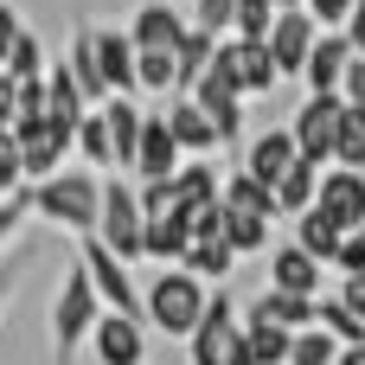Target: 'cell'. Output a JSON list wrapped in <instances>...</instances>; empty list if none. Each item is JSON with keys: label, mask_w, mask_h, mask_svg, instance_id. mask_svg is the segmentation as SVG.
Here are the masks:
<instances>
[{"label": "cell", "mask_w": 365, "mask_h": 365, "mask_svg": "<svg viewBox=\"0 0 365 365\" xmlns=\"http://www.w3.org/2000/svg\"><path fill=\"white\" fill-rule=\"evenodd\" d=\"M96 192H103V180H96L90 167H58L51 180H32V186H26V205H32V218H45V225H58V231H71V237H90V231H96Z\"/></svg>", "instance_id": "6da1fadb"}, {"label": "cell", "mask_w": 365, "mask_h": 365, "mask_svg": "<svg viewBox=\"0 0 365 365\" xmlns=\"http://www.w3.org/2000/svg\"><path fill=\"white\" fill-rule=\"evenodd\" d=\"M205 282H192L180 263L173 269H154L148 282H141V308H135V321L148 327V334H167V340H186L192 327H199V314H205Z\"/></svg>", "instance_id": "7a4b0ae2"}, {"label": "cell", "mask_w": 365, "mask_h": 365, "mask_svg": "<svg viewBox=\"0 0 365 365\" xmlns=\"http://www.w3.org/2000/svg\"><path fill=\"white\" fill-rule=\"evenodd\" d=\"M96 314H103V302H96L90 276L71 263V269L58 276V295H51V365H71L77 353H83V340H90Z\"/></svg>", "instance_id": "3957f363"}, {"label": "cell", "mask_w": 365, "mask_h": 365, "mask_svg": "<svg viewBox=\"0 0 365 365\" xmlns=\"http://www.w3.org/2000/svg\"><path fill=\"white\" fill-rule=\"evenodd\" d=\"M115 263H135L141 257V205H135V180L128 173H115V180H103V192H96V231H90Z\"/></svg>", "instance_id": "277c9868"}, {"label": "cell", "mask_w": 365, "mask_h": 365, "mask_svg": "<svg viewBox=\"0 0 365 365\" xmlns=\"http://www.w3.org/2000/svg\"><path fill=\"white\" fill-rule=\"evenodd\" d=\"M205 77H218L225 90H237L244 103H250V96H269V90L282 83V77H276V64H269V51H263V45H250V38H218V45H212Z\"/></svg>", "instance_id": "5b68a950"}, {"label": "cell", "mask_w": 365, "mask_h": 365, "mask_svg": "<svg viewBox=\"0 0 365 365\" xmlns=\"http://www.w3.org/2000/svg\"><path fill=\"white\" fill-rule=\"evenodd\" d=\"M77 269L90 276V289H96V302H103L109 314H135V308H141V282H135L128 263H115L96 237H77Z\"/></svg>", "instance_id": "8992f818"}, {"label": "cell", "mask_w": 365, "mask_h": 365, "mask_svg": "<svg viewBox=\"0 0 365 365\" xmlns=\"http://www.w3.org/2000/svg\"><path fill=\"white\" fill-rule=\"evenodd\" d=\"M340 96L327 90V96H302V109L289 115V141H295V154L302 160H314V167H327V148H334V128H340Z\"/></svg>", "instance_id": "52a82bcc"}, {"label": "cell", "mask_w": 365, "mask_h": 365, "mask_svg": "<svg viewBox=\"0 0 365 365\" xmlns=\"http://www.w3.org/2000/svg\"><path fill=\"white\" fill-rule=\"evenodd\" d=\"M6 135L19 141V167H26V180H51V173L64 167V154H71V135H64L58 122H45V115H19Z\"/></svg>", "instance_id": "ba28073f"}, {"label": "cell", "mask_w": 365, "mask_h": 365, "mask_svg": "<svg viewBox=\"0 0 365 365\" xmlns=\"http://www.w3.org/2000/svg\"><path fill=\"white\" fill-rule=\"evenodd\" d=\"M90 359L96 365H148V327L135 321V314H96V327H90Z\"/></svg>", "instance_id": "9c48e42d"}, {"label": "cell", "mask_w": 365, "mask_h": 365, "mask_svg": "<svg viewBox=\"0 0 365 365\" xmlns=\"http://www.w3.org/2000/svg\"><path fill=\"white\" fill-rule=\"evenodd\" d=\"M314 212H321V218H334L340 231L365 225V173L321 167V180H314Z\"/></svg>", "instance_id": "30bf717a"}, {"label": "cell", "mask_w": 365, "mask_h": 365, "mask_svg": "<svg viewBox=\"0 0 365 365\" xmlns=\"http://www.w3.org/2000/svg\"><path fill=\"white\" fill-rule=\"evenodd\" d=\"M314 32H321V26H314L302 6H289V13H276V19H269V32H263V51H269L276 77H302V58H308Z\"/></svg>", "instance_id": "8fae6325"}, {"label": "cell", "mask_w": 365, "mask_h": 365, "mask_svg": "<svg viewBox=\"0 0 365 365\" xmlns=\"http://www.w3.org/2000/svg\"><path fill=\"white\" fill-rule=\"evenodd\" d=\"M90 58L109 96H135V45L122 26H90Z\"/></svg>", "instance_id": "7c38bea8"}, {"label": "cell", "mask_w": 365, "mask_h": 365, "mask_svg": "<svg viewBox=\"0 0 365 365\" xmlns=\"http://www.w3.org/2000/svg\"><path fill=\"white\" fill-rule=\"evenodd\" d=\"M128 45L135 51H173L180 45V32H186V13L173 6V0H141L135 13H128Z\"/></svg>", "instance_id": "4fadbf2b"}, {"label": "cell", "mask_w": 365, "mask_h": 365, "mask_svg": "<svg viewBox=\"0 0 365 365\" xmlns=\"http://www.w3.org/2000/svg\"><path fill=\"white\" fill-rule=\"evenodd\" d=\"M160 122H167V135H173V148H180L186 160H212V154H218V135H212V122L199 115V103H192L186 90H173V103L160 109Z\"/></svg>", "instance_id": "5bb4252c"}, {"label": "cell", "mask_w": 365, "mask_h": 365, "mask_svg": "<svg viewBox=\"0 0 365 365\" xmlns=\"http://www.w3.org/2000/svg\"><path fill=\"white\" fill-rule=\"evenodd\" d=\"M186 96H192V103H199V115L212 122L218 148H225V141H244V96H237V90H225L218 77H199Z\"/></svg>", "instance_id": "9a60e30c"}, {"label": "cell", "mask_w": 365, "mask_h": 365, "mask_svg": "<svg viewBox=\"0 0 365 365\" xmlns=\"http://www.w3.org/2000/svg\"><path fill=\"white\" fill-rule=\"evenodd\" d=\"M180 160H186V154L173 148L167 122L141 109V141H135V167H128V180H173V167H180Z\"/></svg>", "instance_id": "2e32d148"}, {"label": "cell", "mask_w": 365, "mask_h": 365, "mask_svg": "<svg viewBox=\"0 0 365 365\" xmlns=\"http://www.w3.org/2000/svg\"><path fill=\"white\" fill-rule=\"evenodd\" d=\"M353 64V45L340 38V32H314V45H308V58H302V83H308V96H327V90H340V71Z\"/></svg>", "instance_id": "e0dca14e"}, {"label": "cell", "mask_w": 365, "mask_h": 365, "mask_svg": "<svg viewBox=\"0 0 365 365\" xmlns=\"http://www.w3.org/2000/svg\"><path fill=\"white\" fill-rule=\"evenodd\" d=\"M186 244H192V218H186L180 205L160 212V218H141V257H148V263L173 269V263L186 257Z\"/></svg>", "instance_id": "ac0fdd59"}, {"label": "cell", "mask_w": 365, "mask_h": 365, "mask_svg": "<svg viewBox=\"0 0 365 365\" xmlns=\"http://www.w3.org/2000/svg\"><path fill=\"white\" fill-rule=\"evenodd\" d=\"M295 160H302V154H295L289 128H263V135H250V141H244V173H250V180H263V186H276Z\"/></svg>", "instance_id": "d6986e66"}, {"label": "cell", "mask_w": 365, "mask_h": 365, "mask_svg": "<svg viewBox=\"0 0 365 365\" xmlns=\"http://www.w3.org/2000/svg\"><path fill=\"white\" fill-rule=\"evenodd\" d=\"M269 257V289H282V295H321V263L308 257V250H295V244H276V250H263Z\"/></svg>", "instance_id": "ffe728a7"}, {"label": "cell", "mask_w": 365, "mask_h": 365, "mask_svg": "<svg viewBox=\"0 0 365 365\" xmlns=\"http://www.w3.org/2000/svg\"><path fill=\"white\" fill-rule=\"evenodd\" d=\"M96 109H103V122H109L115 173H128V167H135V141H141V103H135V96H109V103H96Z\"/></svg>", "instance_id": "44dd1931"}, {"label": "cell", "mask_w": 365, "mask_h": 365, "mask_svg": "<svg viewBox=\"0 0 365 365\" xmlns=\"http://www.w3.org/2000/svg\"><path fill=\"white\" fill-rule=\"evenodd\" d=\"M180 269H186L192 282H205V289H225V282H231V269H237V257H231V244H225V237H192V244H186V257H180Z\"/></svg>", "instance_id": "7402d4cb"}, {"label": "cell", "mask_w": 365, "mask_h": 365, "mask_svg": "<svg viewBox=\"0 0 365 365\" xmlns=\"http://www.w3.org/2000/svg\"><path fill=\"white\" fill-rule=\"evenodd\" d=\"M71 154L90 167V173H115V148H109V122L103 109H83L77 128H71Z\"/></svg>", "instance_id": "603a6c76"}, {"label": "cell", "mask_w": 365, "mask_h": 365, "mask_svg": "<svg viewBox=\"0 0 365 365\" xmlns=\"http://www.w3.org/2000/svg\"><path fill=\"white\" fill-rule=\"evenodd\" d=\"M244 314H250V321H269V327H282V334L314 327V302H308V295H282V289H263Z\"/></svg>", "instance_id": "cb8c5ba5"}, {"label": "cell", "mask_w": 365, "mask_h": 365, "mask_svg": "<svg viewBox=\"0 0 365 365\" xmlns=\"http://www.w3.org/2000/svg\"><path fill=\"white\" fill-rule=\"evenodd\" d=\"M167 186H173V205H180V212L218 205V167H212V160H180Z\"/></svg>", "instance_id": "d4e9b609"}, {"label": "cell", "mask_w": 365, "mask_h": 365, "mask_svg": "<svg viewBox=\"0 0 365 365\" xmlns=\"http://www.w3.org/2000/svg\"><path fill=\"white\" fill-rule=\"evenodd\" d=\"M340 237H346V231H340L334 218H321L314 205H308V212H295V237H289V244H295V250H308L321 269H334V257H340Z\"/></svg>", "instance_id": "484cf974"}, {"label": "cell", "mask_w": 365, "mask_h": 365, "mask_svg": "<svg viewBox=\"0 0 365 365\" xmlns=\"http://www.w3.org/2000/svg\"><path fill=\"white\" fill-rule=\"evenodd\" d=\"M218 205H225V212H257V218H276V199H269V186H263V180H250L244 167L218 173Z\"/></svg>", "instance_id": "4316f807"}, {"label": "cell", "mask_w": 365, "mask_h": 365, "mask_svg": "<svg viewBox=\"0 0 365 365\" xmlns=\"http://www.w3.org/2000/svg\"><path fill=\"white\" fill-rule=\"evenodd\" d=\"M212 32H199V26H186L180 32V45H173V90H192L199 77H205V64H212Z\"/></svg>", "instance_id": "83f0119b"}, {"label": "cell", "mask_w": 365, "mask_h": 365, "mask_svg": "<svg viewBox=\"0 0 365 365\" xmlns=\"http://www.w3.org/2000/svg\"><path fill=\"white\" fill-rule=\"evenodd\" d=\"M64 71H71V83H77V96H83V109L109 103V90H103V77H96V58H90V26H77V38H71V51H64Z\"/></svg>", "instance_id": "f1b7e54d"}, {"label": "cell", "mask_w": 365, "mask_h": 365, "mask_svg": "<svg viewBox=\"0 0 365 365\" xmlns=\"http://www.w3.org/2000/svg\"><path fill=\"white\" fill-rule=\"evenodd\" d=\"M77 115H83V96H77L71 71H64V64H45V122H58V128L71 135Z\"/></svg>", "instance_id": "f546056e"}, {"label": "cell", "mask_w": 365, "mask_h": 365, "mask_svg": "<svg viewBox=\"0 0 365 365\" xmlns=\"http://www.w3.org/2000/svg\"><path fill=\"white\" fill-rule=\"evenodd\" d=\"M314 180H321V167L314 160H295L276 186H269V199H276V218H295V212H308L314 205Z\"/></svg>", "instance_id": "4dcf8cb0"}, {"label": "cell", "mask_w": 365, "mask_h": 365, "mask_svg": "<svg viewBox=\"0 0 365 365\" xmlns=\"http://www.w3.org/2000/svg\"><path fill=\"white\" fill-rule=\"evenodd\" d=\"M327 167H346V173H365V109H340V128H334Z\"/></svg>", "instance_id": "1f68e13d"}, {"label": "cell", "mask_w": 365, "mask_h": 365, "mask_svg": "<svg viewBox=\"0 0 365 365\" xmlns=\"http://www.w3.org/2000/svg\"><path fill=\"white\" fill-rule=\"evenodd\" d=\"M237 327H244L250 365H289V340H295V334H282V327H269V321H250V314H237Z\"/></svg>", "instance_id": "d6a6232c"}, {"label": "cell", "mask_w": 365, "mask_h": 365, "mask_svg": "<svg viewBox=\"0 0 365 365\" xmlns=\"http://www.w3.org/2000/svg\"><path fill=\"white\" fill-rule=\"evenodd\" d=\"M269 225H276V218L225 212V244H231V257H263V250H269Z\"/></svg>", "instance_id": "836d02e7"}, {"label": "cell", "mask_w": 365, "mask_h": 365, "mask_svg": "<svg viewBox=\"0 0 365 365\" xmlns=\"http://www.w3.org/2000/svg\"><path fill=\"white\" fill-rule=\"evenodd\" d=\"M269 19H276L269 0H231V32H225V38H250V45H263Z\"/></svg>", "instance_id": "e575fe53"}, {"label": "cell", "mask_w": 365, "mask_h": 365, "mask_svg": "<svg viewBox=\"0 0 365 365\" xmlns=\"http://www.w3.org/2000/svg\"><path fill=\"white\" fill-rule=\"evenodd\" d=\"M334 359H340V340L321 334V327H302L289 340V365H334Z\"/></svg>", "instance_id": "d590c367"}, {"label": "cell", "mask_w": 365, "mask_h": 365, "mask_svg": "<svg viewBox=\"0 0 365 365\" xmlns=\"http://www.w3.org/2000/svg\"><path fill=\"white\" fill-rule=\"evenodd\" d=\"M13 83H32V77H45V45L32 38V32H19L13 38V51H6V64H0Z\"/></svg>", "instance_id": "8d00e7d4"}, {"label": "cell", "mask_w": 365, "mask_h": 365, "mask_svg": "<svg viewBox=\"0 0 365 365\" xmlns=\"http://www.w3.org/2000/svg\"><path fill=\"white\" fill-rule=\"evenodd\" d=\"M135 90H173V51H135Z\"/></svg>", "instance_id": "74e56055"}, {"label": "cell", "mask_w": 365, "mask_h": 365, "mask_svg": "<svg viewBox=\"0 0 365 365\" xmlns=\"http://www.w3.org/2000/svg\"><path fill=\"white\" fill-rule=\"evenodd\" d=\"M186 26H199V32L225 38V32H231V0H192V19H186Z\"/></svg>", "instance_id": "f35d334b"}, {"label": "cell", "mask_w": 365, "mask_h": 365, "mask_svg": "<svg viewBox=\"0 0 365 365\" xmlns=\"http://www.w3.org/2000/svg\"><path fill=\"white\" fill-rule=\"evenodd\" d=\"M334 276H365V225H353L340 237V257H334Z\"/></svg>", "instance_id": "ab89813d"}, {"label": "cell", "mask_w": 365, "mask_h": 365, "mask_svg": "<svg viewBox=\"0 0 365 365\" xmlns=\"http://www.w3.org/2000/svg\"><path fill=\"white\" fill-rule=\"evenodd\" d=\"M26 186V167H19V141L0 128V192H19Z\"/></svg>", "instance_id": "60d3db41"}, {"label": "cell", "mask_w": 365, "mask_h": 365, "mask_svg": "<svg viewBox=\"0 0 365 365\" xmlns=\"http://www.w3.org/2000/svg\"><path fill=\"white\" fill-rule=\"evenodd\" d=\"M302 13H308L321 32H340V26H346V13H353V0H302Z\"/></svg>", "instance_id": "b9f144b4"}, {"label": "cell", "mask_w": 365, "mask_h": 365, "mask_svg": "<svg viewBox=\"0 0 365 365\" xmlns=\"http://www.w3.org/2000/svg\"><path fill=\"white\" fill-rule=\"evenodd\" d=\"M26 218H32V205H26V186H19V192H0V244H6V237H13Z\"/></svg>", "instance_id": "7bdbcfd3"}, {"label": "cell", "mask_w": 365, "mask_h": 365, "mask_svg": "<svg viewBox=\"0 0 365 365\" xmlns=\"http://www.w3.org/2000/svg\"><path fill=\"white\" fill-rule=\"evenodd\" d=\"M346 109H365V58H353L346 71H340V90H334Z\"/></svg>", "instance_id": "ee69618b"}, {"label": "cell", "mask_w": 365, "mask_h": 365, "mask_svg": "<svg viewBox=\"0 0 365 365\" xmlns=\"http://www.w3.org/2000/svg\"><path fill=\"white\" fill-rule=\"evenodd\" d=\"M334 302H340V308H346V314H353V321L365 327V276H340V289H334Z\"/></svg>", "instance_id": "f6af8a7d"}, {"label": "cell", "mask_w": 365, "mask_h": 365, "mask_svg": "<svg viewBox=\"0 0 365 365\" xmlns=\"http://www.w3.org/2000/svg\"><path fill=\"white\" fill-rule=\"evenodd\" d=\"M340 38L353 45V58H365V0H353V13H346V26H340Z\"/></svg>", "instance_id": "bcb514c9"}, {"label": "cell", "mask_w": 365, "mask_h": 365, "mask_svg": "<svg viewBox=\"0 0 365 365\" xmlns=\"http://www.w3.org/2000/svg\"><path fill=\"white\" fill-rule=\"evenodd\" d=\"M19 32H26V19L0 0V64H6V51H13V38H19Z\"/></svg>", "instance_id": "7dc6e473"}, {"label": "cell", "mask_w": 365, "mask_h": 365, "mask_svg": "<svg viewBox=\"0 0 365 365\" xmlns=\"http://www.w3.org/2000/svg\"><path fill=\"white\" fill-rule=\"evenodd\" d=\"M13 115H19V83L0 71V128H13Z\"/></svg>", "instance_id": "c3c4849f"}, {"label": "cell", "mask_w": 365, "mask_h": 365, "mask_svg": "<svg viewBox=\"0 0 365 365\" xmlns=\"http://www.w3.org/2000/svg\"><path fill=\"white\" fill-rule=\"evenodd\" d=\"M19 263H26V257H19ZM19 263H13V269H0V308H6V295H13V282H19Z\"/></svg>", "instance_id": "681fc988"}, {"label": "cell", "mask_w": 365, "mask_h": 365, "mask_svg": "<svg viewBox=\"0 0 365 365\" xmlns=\"http://www.w3.org/2000/svg\"><path fill=\"white\" fill-rule=\"evenodd\" d=\"M334 365H365V340H359V346H340V359H334Z\"/></svg>", "instance_id": "f907efd6"}, {"label": "cell", "mask_w": 365, "mask_h": 365, "mask_svg": "<svg viewBox=\"0 0 365 365\" xmlns=\"http://www.w3.org/2000/svg\"><path fill=\"white\" fill-rule=\"evenodd\" d=\"M269 6H276V13H289V6H302V0H269Z\"/></svg>", "instance_id": "816d5d0a"}]
</instances>
